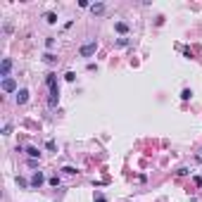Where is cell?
Listing matches in <instances>:
<instances>
[{
	"instance_id": "cell-2",
	"label": "cell",
	"mask_w": 202,
	"mask_h": 202,
	"mask_svg": "<svg viewBox=\"0 0 202 202\" xmlns=\"http://www.w3.org/2000/svg\"><path fill=\"white\" fill-rule=\"evenodd\" d=\"M95 50H98V43H95V41L86 43V45H81V57H91Z\"/></svg>"
},
{
	"instance_id": "cell-4",
	"label": "cell",
	"mask_w": 202,
	"mask_h": 202,
	"mask_svg": "<svg viewBox=\"0 0 202 202\" xmlns=\"http://www.w3.org/2000/svg\"><path fill=\"white\" fill-rule=\"evenodd\" d=\"M26 100H29V91L26 88H19V91H17V105H24Z\"/></svg>"
},
{
	"instance_id": "cell-6",
	"label": "cell",
	"mask_w": 202,
	"mask_h": 202,
	"mask_svg": "<svg viewBox=\"0 0 202 202\" xmlns=\"http://www.w3.org/2000/svg\"><path fill=\"white\" fill-rule=\"evenodd\" d=\"M10 67H12L10 59H3V76H5V79H7V71H10Z\"/></svg>"
},
{
	"instance_id": "cell-7",
	"label": "cell",
	"mask_w": 202,
	"mask_h": 202,
	"mask_svg": "<svg viewBox=\"0 0 202 202\" xmlns=\"http://www.w3.org/2000/svg\"><path fill=\"white\" fill-rule=\"evenodd\" d=\"M91 10L95 12V14H100V12H105V5H100V3H98V5H93Z\"/></svg>"
},
{
	"instance_id": "cell-11",
	"label": "cell",
	"mask_w": 202,
	"mask_h": 202,
	"mask_svg": "<svg viewBox=\"0 0 202 202\" xmlns=\"http://www.w3.org/2000/svg\"><path fill=\"white\" fill-rule=\"evenodd\" d=\"M62 171H64V174H69V176H74V174H76V169H71V166H64Z\"/></svg>"
},
{
	"instance_id": "cell-8",
	"label": "cell",
	"mask_w": 202,
	"mask_h": 202,
	"mask_svg": "<svg viewBox=\"0 0 202 202\" xmlns=\"http://www.w3.org/2000/svg\"><path fill=\"white\" fill-rule=\"evenodd\" d=\"M117 31L126 33V31H128V26H126V24H124V21H119V24H117Z\"/></svg>"
},
{
	"instance_id": "cell-13",
	"label": "cell",
	"mask_w": 202,
	"mask_h": 202,
	"mask_svg": "<svg viewBox=\"0 0 202 202\" xmlns=\"http://www.w3.org/2000/svg\"><path fill=\"white\" fill-rule=\"evenodd\" d=\"M95 202H107V200H105V197H95Z\"/></svg>"
},
{
	"instance_id": "cell-5",
	"label": "cell",
	"mask_w": 202,
	"mask_h": 202,
	"mask_svg": "<svg viewBox=\"0 0 202 202\" xmlns=\"http://www.w3.org/2000/svg\"><path fill=\"white\" fill-rule=\"evenodd\" d=\"M31 183H33V186H41V183H43V174H41V171H36V174H33Z\"/></svg>"
},
{
	"instance_id": "cell-12",
	"label": "cell",
	"mask_w": 202,
	"mask_h": 202,
	"mask_svg": "<svg viewBox=\"0 0 202 202\" xmlns=\"http://www.w3.org/2000/svg\"><path fill=\"white\" fill-rule=\"evenodd\" d=\"M190 95H193V93H190V91H188V88H186V91H183V93H181V98H183V100H190Z\"/></svg>"
},
{
	"instance_id": "cell-9",
	"label": "cell",
	"mask_w": 202,
	"mask_h": 202,
	"mask_svg": "<svg viewBox=\"0 0 202 202\" xmlns=\"http://www.w3.org/2000/svg\"><path fill=\"white\" fill-rule=\"evenodd\" d=\"M26 152H29V157H38V154H41V152H38V148H29Z\"/></svg>"
},
{
	"instance_id": "cell-3",
	"label": "cell",
	"mask_w": 202,
	"mask_h": 202,
	"mask_svg": "<svg viewBox=\"0 0 202 202\" xmlns=\"http://www.w3.org/2000/svg\"><path fill=\"white\" fill-rule=\"evenodd\" d=\"M3 91H5V93H14V91H17L14 79H10V76H7V79H3Z\"/></svg>"
},
{
	"instance_id": "cell-10",
	"label": "cell",
	"mask_w": 202,
	"mask_h": 202,
	"mask_svg": "<svg viewBox=\"0 0 202 202\" xmlns=\"http://www.w3.org/2000/svg\"><path fill=\"white\" fill-rule=\"evenodd\" d=\"M45 19H48V24H55V21H57V14H53V12H50V14L45 17Z\"/></svg>"
},
{
	"instance_id": "cell-1",
	"label": "cell",
	"mask_w": 202,
	"mask_h": 202,
	"mask_svg": "<svg viewBox=\"0 0 202 202\" xmlns=\"http://www.w3.org/2000/svg\"><path fill=\"white\" fill-rule=\"evenodd\" d=\"M48 86H50V107H55L57 100H59V91H57V79H55L53 74L48 76Z\"/></svg>"
}]
</instances>
